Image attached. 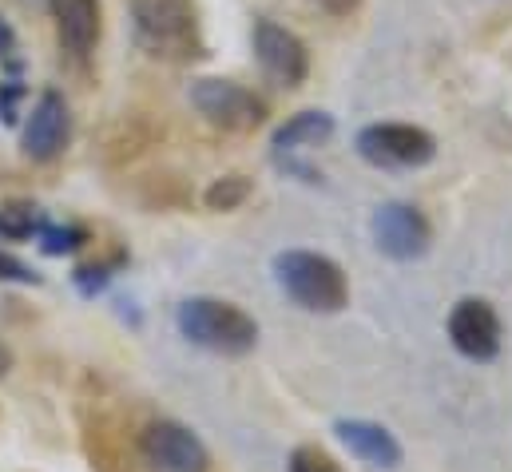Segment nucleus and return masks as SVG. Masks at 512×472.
I'll use <instances>...</instances> for the list:
<instances>
[{
  "instance_id": "f257e3e1",
  "label": "nucleus",
  "mask_w": 512,
  "mask_h": 472,
  "mask_svg": "<svg viewBox=\"0 0 512 472\" xmlns=\"http://www.w3.org/2000/svg\"><path fill=\"white\" fill-rule=\"evenodd\" d=\"M76 421H80V445L92 472H131L135 465V441L139 433L131 429V413L124 397L88 373L76 393Z\"/></svg>"
},
{
  "instance_id": "f03ea898",
  "label": "nucleus",
  "mask_w": 512,
  "mask_h": 472,
  "mask_svg": "<svg viewBox=\"0 0 512 472\" xmlns=\"http://www.w3.org/2000/svg\"><path fill=\"white\" fill-rule=\"evenodd\" d=\"M135 44L163 64H191L203 56V28L195 0H128Z\"/></svg>"
},
{
  "instance_id": "7ed1b4c3",
  "label": "nucleus",
  "mask_w": 512,
  "mask_h": 472,
  "mask_svg": "<svg viewBox=\"0 0 512 472\" xmlns=\"http://www.w3.org/2000/svg\"><path fill=\"white\" fill-rule=\"evenodd\" d=\"M274 278L282 294L306 314H342L350 302L346 270L318 250H282L274 254Z\"/></svg>"
},
{
  "instance_id": "20e7f679",
  "label": "nucleus",
  "mask_w": 512,
  "mask_h": 472,
  "mask_svg": "<svg viewBox=\"0 0 512 472\" xmlns=\"http://www.w3.org/2000/svg\"><path fill=\"white\" fill-rule=\"evenodd\" d=\"M175 322L191 346L223 357L251 354L258 342V322L243 306H235L227 298H187L179 306Z\"/></svg>"
},
{
  "instance_id": "39448f33",
  "label": "nucleus",
  "mask_w": 512,
  "mask_h": 472,
  "mask_svg": "<svg viewBox=\"0 0 512 472\" xmlns=\"http://www.w3.org/2000/svg\"><path fill=\"white\" fill-rule=\"evenodd\" d=\"M187 100H191V108L207 119L211 127H223V131H235V135L258 131L266 123V100L255 96L251 88L235 84V80L203 76V80L191 84Z\"/></svg>"
},
{
  "instance_id": "423d86ee",
  "label": "nucleus",
  "mask_w": 512,
  "mask_h": 472,
  "mask_svg": "<svg viewBox=\"0 0 512 472\" xmlns=\"http://www.w3.org/2000/svg\"><path fill=\"white\" fill-rule=\"evenodd\" d=\"M139 461L147 472H207L211 469V453L199 441V433H191L187 425L171 421V417H155L139 429L135 441Z\"/></svg>"
},
{
  "instance_id": "0eeeda50",
  "label": "nucleus",
  "mask_w": 512,
  "mask_h": 472,
  "mask_svg": "<svg viewBox=\"0 0 512 472\" xmlns=\"http://www.w3.org/2000/svg\"><path fill=\"white\" fill-rule=\"evenodd\" d=\"M358 155L374 167H425L437 155V139L413 123H370L358 131Z\"/></svg>"
},
{
  "instance_id": "6e6552de",
  "label": "nucleus",
  "mask_w": 512,
  "mask_h": 472,
  "mask_svg": "<svg viewBox=\"0 0 512 472\" xmlns=\"http://www.w3.org/2000/svg\"><path fill=\"white\" fill-rule=\"evenodd\" d=\"M255 60L258 68L266 72V80L278 84V88H302L306 76H310L306 44L290 28H282L274 20H258L255 24Z\"/></svg>"
},
{
  "instance_id": "1a4fd4ad",
  "label": "nucleus",
  "mask_w": 512,
  "mask_h": 472,
  "mask_svg": "<svg viewBox=\"0 0 512 472\" xmlns=\"http://www.w3.org/2000/svg\"><path fill=\"white\" fill-rule=\"evenodd\" d=\"M370 231H374L378 250H382L385 258H393V262H413L433 242L429 219L417 207H409V203H382L374 211V219H370Z\"/></svg>"
},
{
  "instance_id": "9d476101",
  "label": "nucleus",
  "mask_w": 512,
  "mask_h": 472,
  "mask_svg": "<svg viewBox=\"0 0 512 472\" xmlns=\"http://www.w3.org/2000/svg\"><path fill=\"white\" fill-rule=\"evenodd\" d=\"M449 342L469 361H493L501 354V318L485 298H461L449 314Z\"/></svg>"
},
{
  "instance_id": "9b49d317",
  "label": "nucleus",
  "mask_w": 512,
  "mask_h": 472,
  "mask_svg": "<svg viewBox=\"0 0 512 472\" xmlns=\"http://www.w3.org/2000/svg\"><path fill=\"white\" fill-rule=\"evenodd\" d=\"M72 139V112L68 100L60 92H40V100L32 104L28 123H24V155L32 163H52Z\"/></svg>"
},
{
  "instance_id": "f8f14e48",
  "label": "nucleus",
  "mask_w": 512,
  "mask_h": 472,
  "mask_svg": "<svg viewBox=\"0 0 512 472\" xmlns=\"http://www.w3.org/2000/svg\"><path fill=\"white\" fill-rule=\"evenodd\" d=\"M52 20L60 32V44L72 56H92L104 36V8L100 0H48Z\"/></svg>"
},
{
  "instance_id": "ddd939ff",
  "label": "nucleus",
  "mask_w": 512,
  "mask_h": 472,
  "mask_svg": "<svg viewBox=\"0 0 512 472\" xmlns=\"http://www.w3.org/2000/svg\"><path fill=\"white\" fill-rule=\"evenodd\" d=\"M334 433H338V441H342L358 461H366V465H374V469H397V465H401V445H397V437H393L385 425H378V421H362V417L338 421Z\"/></svg>"
},
{
  "instance_id": "4468645a",
  "label": "nucleus",
  "mask_w": 512,
  "mask_h": 472,
  "mask_svg": "<svg viewBox=\"0 0 512 472\" xmlns=\"http://www.w3.org/2000/svg\"><path fill=\"white\" fill-rule=\"evenodd\" d=\"M330 135H334V116H330V112H298V116H290L274 131L270 147H274V155L282 159V155H290V151L318 147V143H326Z\"/></svg>"
},
{
  "instance_id": "2eb2a0df",
  "label": "nucleus",
  "mask_w": 512,
  "mask_h": 472,
  "mask_svg": "<svg viewBox=\"0 0 512 472\" xmlns=\"http://www.w3.org/2000/svg\"><path fill=\"white\" fill-rule=\"evenodd\" d=\"M251 195H255V183H251V175H243V171H231V175L215 179V183L203 191V203H207V211H219V215H227V211H239V207H243Z\"/></svg>"
},
{
  "instance_id": "dca6fc26",
  "label": "nucleus",
  "mask_w": 512,
  "mask_h": 472,
  "mask_svg": "<svg viewBox=\"0 0 512 472\" xmlns=\"http://www.w3.org/2000/svg\"><path fill=\"white\" fill-rule=\"evenodd\" d=\"M124 262H128V250H120V246H116L108 258L80 262V266L72 270V282H76V290H80V294H88V298H92V294H100V290L116 278V270H120Z\"/></svg>"
},
{
  "instance_id": "f3484780",
  "label": "nucleus",
  "mask_w": 512,
  "mask_h": 472,
  "mask_svg": "<svg viewBox=\"0 0 512 472\" xmlns=\"http://www.w3.org/2000/svg\"><path fill=\"white\" fill-rule=\"evenodd\" d=\"M40 227H44V219H40V211L32 203H24V199L0 203V238L20 242V238L40 235Z\"/></svg>"
},
{
  "instance_id": "a211bd4d",
  "label": "nucleus",
  "mask_w": 512,
  "mask_h": 472,
  "mask_svg": "<svg viewBox=\"0 0 512 472\" xmlns=\"http://www.w3.org/2000/svg\"><path fill=\"white\" fill-rule=\"evenodd\" d=\"M84 242H88V231H84V227H56V223H44V227H40V250L52 254V258L76 254Z\"/></svg>"
},
{
  "instance_id": "6ab92c4d",
  "label": "nucleus",
  "mask_w": 512,
  "mask_h": 472,
  "mask_svg": "<svg viewBox=\"0 0 512 472\" xmlns=\"http://www.w3.org/2000/svg\"><path fill=\"white\" fill-rule=\"evenodd\" d=\"M286 469L290 472H346L322 445H298V449L290 453Z\"/></svg>"
},
{
  "instance_id": "aec40b11",
  "label": "nucleus",
  "mask_w": 512,
  "mask_h": 472,
  "mask_svg": "<svg viewBox=\"0 0 512 472\" xmlns=\"http://www.w3.org/2000/svg\"><path fill=\"white\" fill-rule=\"evenodd\" d=\"M0 282H20V286H40V274L28 266V262H20L16 254H8V250H0Z\"/></svg>"
},
{
  "instance_id": "412c9836",
  "label": "nucleus",
  "mask_w": 512,
  "mask_h": 472,
  "mask_svg": "<svg viewBox=\"0 0 512 472\" xmlns=\"http://www.w3.org/2000/svg\"><path fill=\"white\" fill-rule=\"evenodd\" d=\"M24 100V88L16 84V80H8V84H0V119L4 123H16V104Z\"/></svg>"
},
{
  "instance_id": "4be33fe9",
  "label": "nucleus",
  "mask_w": 512,
  "mask_h": 472,
  "mask_svg": "<svg viewBox=\"0 0 512 472\" xmlns=\"http://www.w3.org/2000/svg\"><path fill=\"white\" fill-rule=\"evenodd\" d=\"M322 12H330V16H350V12H358V4L362 0H314Z\"/></svg>"
},
{
  "instance_id": "5701e85b",
  "label": "nucleus",
  "mask_w": 512,
  "mask_h": 472,
  "mask_svg": "<svg viewBox=\"0 0 512 472\" xmlns=\"http://www.w3.org/2000/svg\"><path fill=\"white\" fill-rule=\"evenodd\" d=\"M12 52H16V32H12L8 20L0 16V60H12Z\"/></svg>"
},
{
  "instance_id": "b1692460",
  "label": "nucleus",
  "mask_w": 512,
  "mask_h": 472,
  "mask_svg": "<svg viewBox=\"0 0 512 472\" xmlns=\"http://www.w3.org/2000/svg\"><path fill=\"white\" fill-rule=\"evenodd\" d=\"M12 361H16V357H12V350H8V342L0 338V377H8V373H12Z\"/></svg>"
}]
</instances>
